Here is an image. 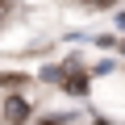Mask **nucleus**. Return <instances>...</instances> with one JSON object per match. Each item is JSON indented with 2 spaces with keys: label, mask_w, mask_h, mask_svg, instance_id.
Returning <instances> with one entry per match:
<instances>
[{
  "label": "nucleus",
  "mask_w": 125,
  "mask_h": 125,
  "mask_svg": "<svg viewBox=\"0 0 125 125\" xmlns=\"http://www.w3.org/2000/svg\"><path fill=\"white\" fill-rule=\"evenodd\" d=\"M46 79H54V83H62V88H67V92H88V75L75 67V62H67V67H58V71H46Z\"/></svg>",
  "instance_id": "obj_1"
},
{
  "label": "nucleus",
  "mask_w": 125,
  "mask_h": 125,
  "mask_svg": "<svg viewBox=\"0 0 125 125\" xmlns=\"http://www.w3.org/2000/svg\"><path fill=\"white\" fill-rule=\"evenodd\" d=\"M9 4H13V0H0V17H4V13H9Z\"/></svg>",
  "instance_id": "obj_4"
},
{
  "label": "nucleus",
  "mask_w": 125,
  "mask_h": 125,
  "mask_svg": "<svg viewBox=\"0 0 125 125\" xmlns=\"http://www.w3.org/2000/svg\"><path fill=\"white\" fill-rule=\"evenodd\" d=\"M108 4H117V0H88V9H108Z\"/></svg>",
  "instance_id": "obj_3"
},
{
  "label": "nucleus",
  "mask_w": 125,
  "mask_h": 125,
  "mask_svg": "<svg viewBox=\"0 0 125 125\" xmlns=\"http://www.w3.org/2000/svg\"><path fill=\"white\" fill-rule=\"evenodd\" d=\"M4 117H9V121H25V117H29V104H25V100H17V96H13V100H9V104H4Z\"/></svg>",
  "instance_id": "obj_2"
}]
</instances>
